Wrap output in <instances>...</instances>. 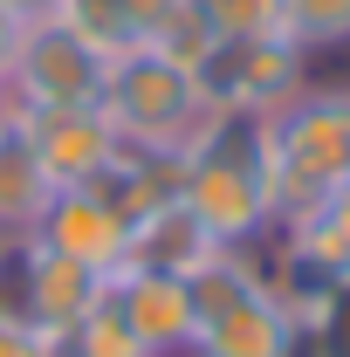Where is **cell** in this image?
Returning <instances> with one entry per match:
<instances>
[{
  "label": "cell",
  "mask_w": 350,
  "mask_h": 357,
  "mask_svg": "<svg viewBox=\"0 0 350 357\" xmlns=\"http://www.w3.org/2000/svg\"><path fill=\"white\" fill-rule=\"evenodd\" d=\"M185 7L213 21L220 42H241V35H282V0H185Z\"/></svg>",
  "instance_id": "13"
},
{
  "label": "cell",
  "mask_w": 350,
  "mask_h": 357,
  "mask_svg": "<svg viewBox=\"0 0 350 357\" xmlns=\"http://www.w3.org/2000/svg\"><path fill=\"white\" fill-rule=\"evenodd\" d=\"M48 192L55 185H48L42 158L28 144V117H14L0 103V234H28V227L42 220Z\"/></svg>",
  "instance_id": "9"
},
{
  "label": "cell",
  "mask_w": 350,
  "mask_h": 357,
  "mask_svg": "<svg viewBox=\"0 0 350 357\" xmlns=\"http://www.w3.org/2000/svg\"><path fill=\"white\" fill-rule=\"evenodd\" d=\"M7 241H14V234H0V255H7Z\"/></svg>",
  "instance_id": "15"
},
{
  "label": "cell",
  "mask_w": 350,
  "mask_h": 357,
  "mask_svg": "<svg viewBox=\"0 0 350 357\" xmlns=\"http://www.w3.org/2000/svg\"><path fill=\"white\" fill-rule=\"evenodd\" d=\"M103 117L117 124V137L131 151L185 158L220 110L199 89V69L172 62L165 48H151V42H131L124 55H110V69H103Z\"/></svg>",
  "instance_id": "2"
},
{
  "label": "cell",
  "mask_w": 350,
  "mask_h": 357,
  "mask_svg": "<svg viewBox=\"0 0 350 357\" xmlns=\"http://www.w3.org/2000/svg\"><path fill=\"white\" fill-rule=\"evenodd\" d=\"M103 69H110V55H103V48H89L69 21H35V28H21V35H14L0 103H7L14 117L89 110V103H103Z\"/></svg>",
  "instance_id": "3"
},
{
  "label": "cell",
  "mask_w": 350,
  "mask_h": 357,
  "mask_svg": "<svg viewBox=\"0 0 350 357\" xmlns=\"http://www.w3.org/2000/svg\"><path fill=\"white\" fill-rule=\"evenodd\" d=\"M62 357H151V351L131 337V323L110 310V296H103V310H89L83 323L62 337Z\"/></svg>",
  "instance_id": "12"
},
{
  "label": "cell",
  "mask_w": 350,
  "mask_h": 357,
  "mask_svg": "<svg viewBox=\"0 0 350 357\" xmlns=\"http://www.w3.org/2000/svg\"><path fill=\"white\" fill-rule=\"evenodd\" d=\"M0 357H62V344H55V337H42L35 323H21V316L0 310Z\"/></svg>",
  "instance_id": "14"
},
{
  "label": "cell",
  "mask_w": 350,
  "mask_h": 357,
  "mask_svg": "<svg viewBox=\"0 0 350 357\" xmlns=\"http://www.w3.org/2000/svg\"><path fill=\"white\" fill-rule=\"evenodd\" d=\"M28 144H35V158H42V172H48L55 192H62V185H89V178L124 151V137H117V124L103 117V103L28 117Z\"/></svg>",
  "instance_id": "7"
},
{
  "label": "cell",
  "mask_w": 350,
  "mask_h": 357,
  "mask_svg": "<svg viewBox=\"0 0 350 357\" xmlns=\"http://www.w3.org/2000/svg\"><path fill=\"white\" fill-rule=\"evenodd\" d=\"M185 357H296V323H289V310L268 289H254L234 310L206 316L192 330V351Z\"/></svg>",
  "instance_id": "8"
},
{
  "label": "cell",
  "mask_w": 350,
  "mask_h": 357,
  "mask_svg": "<svg viewBox=\"0 0 350 357\" xmlns=\"http://www.w3.org/2000/svg\"><path fill=\"white\" fill-rule=\"evenodd\" d=\"M110 310L131 323V337L151 357H185V351H192L199 316H192V289H185V275L124 261L117 275H110Z\"/></svg>",
  "instance_id": "6"
},
{
  "label": "cell",
  "mask_w": 350,
  "mask_h": 357,
  "mask_svg": "<svg viewBox=\"0 0 350 357\" xmlns=\"http://www.w3.org/2000/svg\"><path fill=\"white\" fill-rule=\"evenodd\" d=\"M282 35L303 48H344L350 42V0H282Z\"/></svg>",
  "instance_id": "11"
},
{
  "label": "cell",
  "mask_w": 350,
  "mask_h": 357,
  "mask_svg": "<svg viewBox=\"0 0 350 357\" xmlns=\"http://www.w3.org/2000/svg\"><path fill=\"white\" fill-rule=\"evenodd\" d=\"M199 89L213 110H241V117H275L282 103H296L309 89V55L289 35H241V42H213L199 62Z\"/></svg>",
  "instance_id": "4"
},
{
  "label": "cell",
  "mask_w": 350,
  "mask_h": 357,
  "mask_svg": "<svg viewBox=\"0 0 350 357\" xmlns=\"http://www.w3.org/2000/svg\"><path fill=\"white\" fill-rule=\"evenodd\" d=\"M28 241L48 248V255H62V261L96 268V275H117V268L131 261V220L117 206H103L89 185L48 192V206H42V220L28 227Z\"/></svg>",
  "instance_id": "5"
},
{
  "label": "cell",
  "mask_w": 350,
  "mask_h": 357,
  "mask_svg": "<svg viewBox=\"0 0 350 357\" xmlns=\"http://www.w3.org/2000/svg\"><path fill=\"white\" fill-rule=\"evenodd\" d=\"M350 178V89L309 83L296 103L261 117V185L275 227L309 220Z\"/></svg>",
  "instance_id": "1"
},
{
  "label": "cell",
  "mask_w": 350,
  "mask_h": 357,
  "mask_svg": "<svg viewBox=\"0 0 350 357\" xmlns=\"http://www.w3.org/2000/svg\"><path fill=\"white\" fill-rule=\"evenodd\" d=\"M213 255V241L192 227V213L178 199H158L151 213L131 220V261L137 268H165V275H192V268Z\"/></svg>",
  "instance_id": "10"
}]
</instances>
